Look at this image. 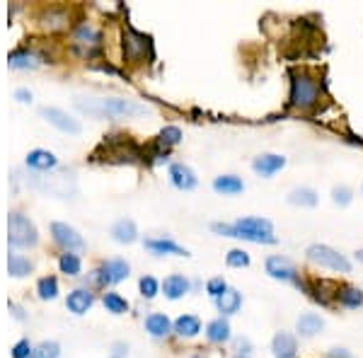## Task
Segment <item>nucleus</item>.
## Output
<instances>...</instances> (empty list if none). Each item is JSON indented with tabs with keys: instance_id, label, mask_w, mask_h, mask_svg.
I'll return each mask as SVG.
<instances>
[{
	"instance_id": "obj_1",
	"label": "nucleus",
	"mask_w": 363,
	"mask_h": 358,
	"mask_svg": "<svg viewBox=\"0 0 363 358\" xmlns=\"http://www.w3.org/2000/svg\"><path fill=\"white\" fill-rule=\"evenodd\" d=\"M76 107L81 112L90 117H133V114H145V107L136 105L131 100H121V97H78Z\"/></svg>"
},
{
	"instance_id": "obj_2",
	"label": "nucleus",
	"mask_w": 363,
	"mask_h": 358,
	"mask_svg": "<svg viewBox=\"0 0 363 358\" xmlns=\"http://www.w3.org/2000/svg\"><path fill=\"white\" fill-rule=\"evenodd\" d=\"M322 97V88L310 73H293L291 80V95H288V105L293 109H313Z\"/></svg>"
},
{
	"instance_id": "obj_3",
	"label": "nucleus",
	"mask_w": 363,
	"mask_h": 358,
	"mask_svg": "<svg viewBox=\"0 0 363 358\" xmlns=\"http://www.w3.org/2000/svg\"><path fill=\"white\" fill-rule=\"evenodd\" d=\"M155 51H153L150 34H143L133 27H124V61L129 64H143V61H153Z\"/></svg>"
},
{
	"instance_id": "obj_4",
	"label": "nucleus",
	"mask_w": 363,
	"mask_h": 358,
	"mask_svg": "<svg viewBox=\"0 0 363 358\" xmlns=\"http://www.w3.org/2000/svg\"><path fill=\"white\" fill-rule=\"evenodd\" d=\"M8 240L13 247H34L39 242L37 225L27 215L10 213L8 215Z\"/></svg>"
},
{
	"instance_id": "obj_5",
	"label": "nucleus",
	"mask_w": 363,
	"mask_h": 358,
	"mask_svg": "<svg viewBox=\"0 0 363 358\" xmlns=\"http://www.w3.org/2000/svg\"><path fill=\"white\" fill-rule=\"evenodd\" d=\"M305 254H308V259L317 266L339 271V274H349L351 271V261L344 257V254H339L337 249L327 247V244H310Z\"/></svg>"
},
{
	"instance_id": "obj_6",
	"label": "nucleus",
	"mask_w": 363,
	"mask_h": 358,
	"mask_svg": "<svg viewBox=\"0 0 363 358\" xmlns=\"http://www.w3.org/2000/svg\"><path fill=\"white\" fill-rule=\"evenodd\" d=\"M100 148L107 150V162H136L138 157V148L129 141V136H107Z\"/></svg>"
},
{
	"instance_id": "obj_7",
	"label": "nucleus",
	"mask_w": 363,
	"mask_h": 358,
	"mask_svg": "<svg viewBox=\"0 0 363 358\" xmlns=\"http://www.w3.org/2000/svg\"><path fill=\"white\" fill-rule=\"evenodd\" d=\"M129 271H131V266L124 259H109L97 271H93V274L100 286H114V283H121L124 278H129Z\"/></svg>"
},
{
	"instance_id": "obj_8",
	"label": "nucleus",
	"mask_w": 363,
	"mask_h": 358,
	"mask_svg": "<svg viewBox=\"0 0 363 358\" xmlns=\"http://www.w3.org/2000/svg\"><path fill=\"white\" fill-rule=\"evenodd\" d=\"M73 44H76V49H83L85 56L100 54L102 34L95 30L90 22H83V25H78L76 32H73Z\"/></svg>"
},
{
	"instance_id": "obj_9",
	"label": "nucleus",
	"mask_w": 363,
	"mask_h": 358,
	"mask_svg": "<svg viewBox=\"0 0 363 358\" xmlns=\"http://www.w3.org/2000/svg\"><path fill=\"white\" fill-rule=\"evenodd\" d=\"M264 269H266V274H269L271 278H276V281L298 283V269H296V264H293L291 259L281 257V254H274V257L266 259Z\"/></svg>"
},
{
	"instance_id": "obj_10",
	"label": "nucleus",
	"mask_w": 363,
	"mask_h": 358,
	"mask_svg": "<svg viewBox=\"0 0 363 358\" xmlns=\"http://www.w3.org/2000/svg\"><path fill=\"white\" fill-rule=\"evenodd\" d=\"M51 235H54L56 244H61L66 252H76V249L85 247L83 235L76 228H71L68 223H54L51 225Z\"/></svg>"
},
{
	"instance_id": "obj_11",
	"label": "nucleus",
	"mask_w": 363,
	"mask_h": 358,
	"mask_svg": "<svg viewBox=\"0 0 363 358\" xmlns=\"http://www.w3.org/2000/svg\"><path fill=\"white\" fill-rule=\"evenodd\" d=\"M39 114L47 119L49 124H54L56 129L66 131V133H73V136L81 133V124H78L73 117H68L64 109H56V107H42V109H39Z\"/></svg>"
},
{
	"instance_id": "obj_12",
	"label": "nucleus",
	"mask_w": 363,
	"mask_h": 358,
	"mask_svg": "<svg viewBox=\"0 0 363 358\" xmlns=\"http://www.w3.org/2000/svg\"><path fill=\"white\" fill-rule=\"evenodd\" d=\"M286 167V157L283 155H276V153H264V155L254 157L252 162V169L259 174V177H274L276 172Z\"/></svg>"
},
{
	"instance_id": "obj_13",
	"label": "nucleus",
	"mask_w": 363,
	"mask_h": 358,
	"mask_svg": "<svg viewBox=\"0 0 363 358\" xmlns=\"http://www.w3.org/2000/svg\"><path fill=\"white\" fill-rule=\"evenodd\" d=\"M235 225L245 232H252V235L274 237V225H271L269 218H262V215H245V218H237Z\"/></svg>"
},
{
	"instance_id": "obj_14",
	"label": "nucleus",
	"mask_w": 363,
	"mask_h": 358,
	"mask_svg": "<svg viewBox=\"0 0 363 358\" xmlns=\"http://www.w3.org/2000/svg\"><path fill=\"white\" fill-rule=\"evenodd\" d=\"M169 179H172V184L182 191L194 189L196 181H198L194 169H191L189 165H184V162H174L172 167H169Z\"/></svg>"
},
{
	"instance_id": "obj_15",
	"label": "nucleus",
	"mask_w": 363,
	"mask_h": 358,
	"mask_svg": "<svg viewBox=\"0 0 363 358\" xmlns=\"http://www.w3.org/2000/svg\"><path fill=\"white\" fill-rule=\"evenodd\" d=\"M145 247L155 254H174V257H189V249H184L182 244H177L169 237H148Z\"/></svg>"
},
{
	"instance_id": "obj_16",
	"label": "nucleus",
	"mask_w": 363,
	"mask_h": 358,
	"mask_svg": "<svg viewBox=\"0 0 363 358\" xmlns=\"http://www.w3.org/2000/svg\"><path fill=\"white\" fill-rule=\"evenodd\" d=\"M271 351H274L276 358H296V351H298L296 337L288 332H279L271 339Z\"/></svg>"
},
{
	"instance_id": "obj_17",
	"label": "nucleus",
	"mask_w": 363,
	"mask_h": 358,
	"mask_svg": "<svg viewBox=\"0 0 363 358\" xmlns=\"http://www.w3.org/2000/svg\"><path fill=\"white\" fill-rule=\"evenodd\" d=\"M145 329H148L150 337L162 339L169 332H174V322H169V317L162 315V312H153V315L145 317Z\"/></svg>"
},
{
	"instance_id": "obj_18",
	"label": "nucleus",
	"mask_w": 363,
	"mask_h": 358,
	"mask_svg": "<svg viewBox=\"0 0 363 358\" xmlns=\"http://www.w3.org/2000/svg\"><path fill=\"white\" fill-rule=\"evenodd\" d=\"M296 329H298L300 337L310 339V337H315V334H320L322 329H325V320H322L317 312H305V315L298 317Z\"/></svg>"
},
{
	"instance_id": "obj_19",
	"label": "nucleus",
	"mask_w": 363,
	"mask_h": 358,
	"mask_svg": "<svg viewBox=\"0 0 363 358\" xmlns=\"http://www.w3.org/2000/svg\"><path fill=\"white\" fill-rule=\"evenodd\" d=\"M93 303H95V295L90 291H85V288L71 291V293H68V300H66L68 310H71L73 315H85V312L93 308Z\"/></svg>"
},
{
	"instance_id": "obj_20",
	"label": "nucleus",
	"mask_w": 363,
	"mask_h": 358,
	"mask_svg": "<svg viewBox=\"0 0 363 358\" xmlns=\"http://www.w3.org/2000/svg\"><path fill=\"white\" fill-rule=\"evenodd\" d=\"M213 191L223 196H235L245 191V181H242L237 174H220V177L213 179Z\"/></svg>"
},
{
	"instance_id": "obj_21",
	"label": "nucleus",
	"mask_w": 363,
	"mask_h": 358,
	"mask_svg": "<svg viewBox=\"0 0 363 358\" xmlns=\"http://www.w3.org/2000/svg\"><path fill=\"white\" fill-rule=\"evenodd\" d=\"M189 288H191L189 278L182 274H172L162 281V291H165V298H169V300H179L182 295L189 293Z\"/></svg>"
},
{
	"instance_id": "obj_22",
	"label": "nucleus",
	"mask_w": 363,
	"mask_h": 358,
	"mask_svg": "<svg viewBox=\"0 0 363 358\" xmlns=\"http://www.w3.org/2000/svg\"><path fill=\"white\" fill-rule=\"evenodd\" d=\"M201 332V320L196 315H179L174 320V334L182 339H191Z\"/></svg>"
},
{
	"instance_id": "obj_23",
	"label": "nucleus",
	"mask_w": 363,
	"mask_h": 358,
	"mask_svg": "<svg viewBox=\"0 0 363 358\" xmlns=\"http://www.w3.org/2000/svg\"><path fill=\"white\" fill-rule=\"evenodd\" d=\"M230 325L228 320H223V317H218V320H211L206 325V339L211 344H225L230 342Z\"/></svg>"
},
{
	"instance_id": "obj_24",
	"label": "nucleus",
	"mask_w": 363,
	"mask_h": 358,
	"mask_svg": "<svg viewBox=\"0 0 363 358\" xmlns=\"http://www.w3.org/2000/svg\"><path fill=\"white\" fill-rule=\"evenodd\" d=\"M42 27L49 32H56V30H64V27H68V13L64 8H49L42 13Z\"/></svg>"
},
{
	"instance_id": "obj_25",
	"label": "nucleus",
	"mask_w": 363,
	"mask_h": 358,
	"mask_svg": "<svg viewBox=\"0 0 363 358\" xmlns=\"http://www.w3.org/2000/svg\"><path fill=\"white\" fill-rule=\"evenodd\" d=\"M112 237H114L117 242H121V244H131L136 237H138V228H136L133 220L121 218V220H117L114 228H112Z\"/></svg>"
},
{
	"instance_id": "obj_26",
	"label": "nucleus",
	"mask_w": 363,
	"mask_h": 358,
	"mask_svg": "<svg viewBox=\"0 0 363 358\" xmlns=\"http://www.w3.org/2000/svg\"><path fill=\"white\" fill-rule=\"evenodd\" d=\"M59 160H56V155L51 150H42V148H37V150H32L30 155H27V167L32 169H54Z\"/></svg>"
},
{
	"instance_id": "obj_27",
	"label": "nucleus",
	"mask_w": 363,
	"mask_h": 358,
	"mask_svg": "<svg viewBox=\"0 0 363 358\" xmlns=\"http://www.w3.org/2000/svg\"><path fill=\"white\" fill-rule=\"evenodd\" d=\"M337 300L342 308L359 310V308H363V291L361 288H354V286H344V288H339Z\"/></svg>"
},
{
	"instance_id": "obj_28",
	"label": "nucleus",
	"mask_w": 363,
	"mask_h": 358,
	"mask_svg": "<svg viewBox=\"0 0 363 358\" xmlns=\"http://www.w3.org/2000/svg\"><path fill=\"white\" fill-rule=\"evenodd\" d=\"M288 203L291 206H303V208H313L317 206V191L310 186H298L288 194Z\"/></svg>"
},
{
	"instance_id": "obj_29",
	"label": "nucleus",
	"mask_w": 363,
	"mask_h": 358,
	"mask_svg": "<svg viewBox=\"0 0 363 358\" xmlns=\"http://www.w3.org/2000/svg\"><path fill=\"white\" fill-rule=\"evenodd\" d=\"M242 305V295L235 291V288H228L218 300H215V308H218L223 315H235Z\"/></svg>"
},
{
	"instance_id": "obj_30",
	"label": "nucleus",
	"mask_w": 363,
	"mask_h": 358,
	"mask_svg": "<svg viewBox=\"0 0 363 358\" xmlns=\"http://www.w3.org/2000/svg\"><path fill=\"white\" fill-rule=\"evenodd\" d=\"M34 264L27 257H22V254H10L8 257V274L15 276V278H22L27 274H32Z\"/></svg>"
},
{
	"instance_id": "obj_31",
	"label": "nucleus",
	"mask_w": 363,
	"mask_h": 358,
	"mask_svg": "<svg viewBox=\"0 0 363 358\" xmlns=\"http://www.w3.org/2000/svg\"><path fill=\"white\" fill-rule=\"evenodd\" d=\"M8 64L13 68H37L42 61H39L37 54H32V51H13V54L8 56Z\"/></svg>"
},
{
	"instance_id": "obj_32",
	"label": "nucleus",
	"mask_w": 363,
	"mask_h": 358,
	"mask_svg": "<svg viewBox=\"0 0 363 358\" xmlns=\"http://www.w3.org/2000/svg\"><path fill=\"white\" fill-rule=\"evenodd\" d=\"M59 269L68 276H78V274H81V269H83L81 257H78V254H73V252L61 254V257H59Z\"/></svg>"
},
{
	"instance_id": "obj_33",
	"label": "nucleus",
	"mask_w": 363,
	"mask_h": 358,
	"mask_svg": "<svg viewBox=\"0 0 363 358\" xmlns=\"http://www.w3.org/2000/svg\"><path fill=\"white\" fill-rule=\"evenodd\" d=\"M37 293H39V298H42V300H54L56 295H59V281H56L54 276H44V278H39V283H37Z\"/></svg>"
},
{
	"instance_id": "obj_34",
	"label": "nucleus",
	"mask_w": 363,
	"mask_h": 358,
	"mask_svg": "<svg viewBox=\"0 0 363 358\" xmlns=\"http://www.w3.org/2000/svg\"><path fill=\"white\" fill-rule=\"evenodd\" d=\"M105 308L112 312V315H124L129 312V303L126 298H121L119 293H105Z\"/></svg>"
},
{
	"instance_id": "obj_35",
	"label": "nucleus",
	"mask_w": 363,
	"mask_h": 358,
	"mask_svg": "<svg viewBox=\"0 0 363 358\" xmlns=\"http://www.w3.org/2000/svg\"><path fill=\"white\" fill-rule=\"evenodd\" d=\"M182 141V131L177 126H165L160 131V138H157V148H167L169 145H177Z\"/></svg>"
},
{
	"instance_id": "obj_36",
	"label": "nucleus",
	"mask_w": 363,
	"mask_h": 358,
	"mask_svg": "<svg viewBox=\"0 0 363 358\" xmlns=\"http://www.w3.org/2000/svg\"><path fill=\"white\" fill-rule=\"evenodd\" d=\"M59 354H61V346L56 342H42L32 351L30 358H59Z\"/></svg>"
},
{
	"instance_id": "obj_37",
	"label": "nucleus",
	"mask_w": 363,
	"mask_h": 358,
	"mask_svg": "<svg viewBox=\"0 0 363 358\" xmlns=\"http://www.w3.org/2000/svg\"><path fill=\"white\" fill-rule=\"evenodd\" d=\"M225 264L232 266V269H245V266H249V254L245 249H230L228 257H225Z\"/></svg>"
},
{
	"instance_id": "obj_38",
	"label": "nucleus",
	"mask_w": 363,
	"mask_h": 358,
	"mask_svg": "<svg viewBox=\"0 0 363 358\" xmlns=\"http://www.w3.org/2000/svg\"><path fill=\"white\" fill-rule=\"evenodd\" d=\"M225 291H228V283H225V278H223V276H213V278H208V283H206V293L211 295L213 300H218L220 295H223Z\"/></svg>"
},
{
	"instance_id": "obj_39",
	"label": "nucleus",
	"mask_w": 363,
	"mask_h": 358,
	"mask_svg": "<svg viewBox=\"0 0 363 358\" xmlns=\"http://www.w3.org/2000/svg\"><path fill=\"white\" fill-rule=\"evenodd\" d=\"M138 288H141V295L150 300V298H155L157 291H160V283H157L153 276H143V278L138 281Z\"/></svg>"
},
{
	"instance_id": "obj_40",
	"label": "nucleus",
	"mask_w": 363,
	"mask_h": 358,
	"mask_svg": "<svg viewBox=\"0 0 363 358\" xmlns=\"http://www.w3.org/2000/svg\"><path fill=\"white\" fill-rule=\"evenodd\" d=\"M351 198H354V191H351L349 186H334L332 189V201L337 203V206H349Z\"/></svg>"
},
{
	"instance_id": "obj_41",
	"label": "nucleus",
	"mask_w": 363,
	"mask_h": 358,
	"mask_svg": "<svg viewBox=\"0 0 363 358\" xmlns=\"http://www.w3.org/2000/svg\"><path fill=\"white\" fill-rule=\"evenodd\" d=\"M32 351L34 349L30 346V342H27V339H20V342L13 346V358H30Z\"/></svg>"
},
{
	"instance_id": "obj_42",
	"label": "nucleus",
	"mask_w": 363,
	"mask_h": 358,
	"mask_svg": "<svg viewBox=\"0 0 363 358\" xmlns=\"http://www.w3.org/2000/svg\"><path fill=\"white\" fill-rule=\"evenodd\" d=\"M235 349H237V356H247L249 354V339L237 337L235 339Z\"/></svg>"
},
{
	"instance_id": "obj_43",
	"label": "nucleus",
	"mask_w": 363,
	"mask_h": 358,
	"mask_svg": "<svg viewBox=\"0 0 363 358\" xmlns=\"http://www.w3.org/2000/svg\"><path fill=\"white\" fill-rule=\"evenodd\" d=\"M15 100L17 102H32V93H30V90H25V88H20L15 93Z\"/></svg>"
},
{
	"instance_id": "obj_44",
	"label": "nucleus",
	"mask_w": 363,
	"mask_h": 358,
	"mask_svg": "<svg viewBox=\"0 0 363 358\" xmlns=\"http://www.w3.org/2000/svg\"><path fill=\"white\" fill-rule=\"evenodd\" d=\"M327 358H354V356H351L347 349H332Z\"/></svg>"
},
{
	"instance_id": "obj_45",
	"label": "nucleus",
	"mask_w": 363,
	"mask_h": 358,
	"mask_svg": "<svg viewBox=\"0 0 363 358\" xmlns=\"http://www.w3.org/2000/svg\"><path fill=\"white\" fill-rule=\"evenodd\" d=\"M126 344H114V354H112V358H124L126 356Z\"/></svg>"
},
{
	"instance_id": "obj_46",
	"label": "nucleus",
	"mask_w": 363,
	"mask_h": 358,
	"mask_svg": "<svg viewBox=\"0 0 363 358\" xmlns=\"http://www.w3.org/2000/svg\"><path fill=\"white\" fill-rule=\"evenodd\" d=\"M356 259H359L361 264H363V249H359V252H356Z\"/></svg>"
},
{
	"instance_id": "obj_47",
	"label": "nucleus",
	"mask_w": 363,
	"mask_h": 358,
	"mask_svg": "<svg viewBox=\"0 0 363 358\" xmlns=\"http://www.w3.org/2000/svg\"><path fill=\"white\" fill-rule=\"evenodd\" d=\"M235 358H249V356H235Z\"/></svg>"
}]
</instances>
